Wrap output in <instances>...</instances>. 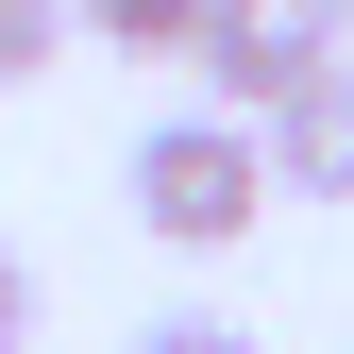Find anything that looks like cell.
I'll return each instance as SVG.
<instances>
[{
	"mask_svg": "<svg viewBox=\"0 0 354 354\" xmlns=\"http://www.w3.org/2000/svg\"><path fill=\"white\" fill-rule=\"evenodd\" d=\"M118 203H136V236H169V253H236L253 219H270V152H253V118L186 102V118H152V136H136Z\"/></svg>",
	"mask_w": 354,
	"mask_h": 354,
	"instance_id": "1",
	"label": "cell"
},
{
	"mask_svg": "<svg viewBox=\"0 0 354 354\" xmlns=\"http://www.w3.org/2000/svg\"><path fill=\"white\" fill-rule=\"evenodd\" d=\"M186 68H203L219 118H270V102H304L321 68H354V0H203Z\"/></svg>",
	"mask_w": 354,
	"mask_h": 354,
	"instance_id": "2",
	"label": "cell"
},
{
	"mask_svg": "<svg viewBox=\"0 0 354 354\" xmlns=\"http://www.w3.org/2000/svg\"><path fill=\"white\" fill-rule=\"evenodd\" d=\"M68 68V0H0V102Z\"/></svg>",
	"mask_w": 354,
	"mask_h": 354,
	"instance_id": "5",
	"label": "cell"
},
{
	"mask_svg": "<svg viewBox=\"0 0 354 354\" xmlns=\"http://www.w3.org/2000/svg\"><path fill=\"white\" fill-rule=\"evenodd\" d=\"M253 152H270V203H354V68H321L304 102H270Z\"/></svg>",
	"mask_w": 354,
	"mask_h": 354,
	"instance_id": "3",
	"label": "cell"
},
{
	"mask_svg": "<svg viewBox=\"0 0 354 354\" xmlns=\"http://www.w3.org/2000/svg\"><path fill=\"white\" fill-rule=\"evenodd\" d=\"M34 321H51V287H34V253L0 236V354H34Z\"/></svg>",
	"mask_w": 354,
	"mask_h": 354,
	"instance_id": "7",
	"label": "cell"
},
{
	"mask_svg": "<svg viewBox=\"0 0 354 354\" xmlns=\"http://www.w3.org/2000/svg\"><path fill=\"white\" fill-rule=\"evenodd\" d=\"M118 354H253V321H219V304H169V321H136Z\"/></svg>",
	"mask_w": 354,
	"mask_h": 354,
	"instance_id": "6",
	"label": "cell"
},
{
	"mask_svg": "<svg viewBox=\"0 0 354 354\" xmlns=\"http://www.w3.org/2000/svg\"><path fill=\"white\" fill-rule=\"evenodd\" d=\"M68 34H102V51H136V68H186L203 0H68Z\"/></svg>",
	"mask_w": 354,
	"mask_h": 354,
	"instance_id": "4",
	"label": "cell"
}]
</instances>
